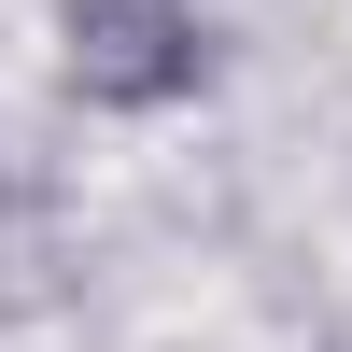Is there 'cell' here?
Returning <instances> with one entry per match:
<instances>
[{
    "label": "cell",
    "instance_id": "6da1fadb",
    "mask_svg": "<svg viewBox=\"0 0 352 352\" xmlns=\"http://www.w3.org/2000/svg\"><path fill=\"white\" fill-rule=\"evenodd\" d=\"M56 43H71V85L99 113H169V99H197V71H212L197 0H56Z\"/></svg>",
    "mask_w": 352,
    "mask_h": 352
}]
</instances>
